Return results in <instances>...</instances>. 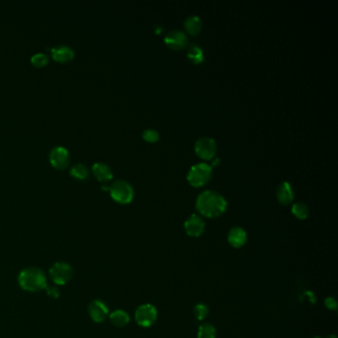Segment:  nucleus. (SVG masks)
Returning a JSON list of instances; mask_svg holds the SVG:
<instances>
[{
  "label": "nucleus",
  "mask_w": 338,
  "mask_h": 338,
  "mask_svg": "<svg viewBox=\"0 0 338 338\" xmlns=\"http://www.w3.org/2000/svg\"><path fill=\"white\" fill-rule=\"evenodd\" d=\"M196 206L198 212L205 217H217L226 210V198L214 191H204L197 197Z\"/></svg>",
  "instance_id": "1"
},
{
  "label": "nucleus",
  "mask_w": 338,
  "mask_h": 338,
  "mask_svg": "<svg viewBox=\"0 0 338 338\" xmlns=\"http://www.w3.org/2000/svg\"><path fill=\"white\" fill-rule=\"evenodd\" d=\"M20 287L28 292H39L45 290L47 286V278L44 272L35 267H30L22 270L18 276Z\"/></svg>",
  "instance_id": "2"
},
{
  "label": "nucleus",
  "mask_w": 338,
  "mask_h": 338,
  "mask_svg": "<svg viewBox=\"0 0 338 338\" xmlns=\"http://www.w3.org/2000/svg\"><path fill=\"white\" fill-rule=\"evenodd\" d=\"M109 192L113 199L122 204L129 203L134 197V190L132 186L124 180L114 182L109 187Z\"/></svg>",
  "instance_id": "3"
},
{
  "label": "nucleus",
  "mask_w": 338,
  "mask_h": 338,
  "mask_svg": "<svg viewBox=\"0 0 338 338\" xmlns=\"http://www.w3.org/2000/svg\"><path fill=\"white\" fill-rule=\"evenodd\" d=\"M212 176V168L205 163L194 165L188 173V181L194 187H201L205 185Z\"/></svg>",
  "instance_id": "4"
},
{
  "label": "nucleus",
  "mask_w": 338,
  "mask_h": 338,
  "mask_svg": "<svg viewBox=\"0 0 338 338\" xmlns=\"http://www.w3.org/2000/svg\"><path fill=\"white\" fill-rule=\"evenodd\" d=\"M158 317V311L153 305L145 304L135 311V320L142 327L152 326Z\"/></svg>",
  "instance_id": "5"
},
{
  "label": "nucleus",
  "mask_w": 338,
  "mask_h": 338,
  "mask_svg": "<svg viewBox=\"0 0 338 338\" xmlns=\"http://www.w3.org/2000/svg\"><path fill=\"white\" fill-rule=\"evenodd\" d=\"M50 277L57 285H65L72 279L73 269L66 262H58L51 267Z\"/></svg>",
  "instance_id": "6"
},
{
  "label": "nucleus",
  "mask_w": 338,
  "mask_h": 338,
  "mask_svg": "<svg viewBox=\"0 0 338 338\" xmlns=\"http://www.w3.org/2000/svg\"><path fill=\"white\" fill-rule=\"evenodd\" d=\"M216 149L217 146L214 139L206 136L199 138L195 145V150L197 156L204 160L212 159L216 153Z\"/></svg>",
  "instance_id": "7"
},
{
  "label": "nucleus",
  "mask_w": 338,
  "mask_h": 338,
  "mask_svg": "<svg viewBox=\"0 0 338 338\" xmlns=\"http://www.w3.org/2000/svg\"><path fill=\"white\" fill-rule=\"evenodd\" d=\"M50 161L57 169H64L68 167L70 163V153L65 147H55L50 153Z\"/></svg>",
  "instance_id": "8"
},
{
  "label": "nucleus",
  "mask_w": 338,
  "mask_h": 338,
  "mask_svg": "<svg viewBox=\"0 0 338 338\" xmlns=\"http://www.w3.org/2000/svg\"><path fill=\"white\" fill-rule=\"evenodd\" d=\"M88 313L93 321L100 323L106 319L109 310L103 302L99 300H94L88 306Z\"/></svg>",
  "instance_id": "9"
},
{
  "label": "nucleus",
  "mask_w": 338,
  "mask_h": 338,
  "mask_svg": "<svg viewBox=\"0 0 338 338\" xmlns=\"http://www.w3.org/2000/svg\"><path fill=\"white\" fill-rule=\"evenodd\" d=\"M165 43L174 50L184 49L188 45V36L183 31L173 30L166 35Z\"/></svg>",
  "instance_id": "10"
},
{
  "label": "nucleus",
  "mask_w": 338,
  "mask_h": 338,
  "mask_svg": "<svg viewBox=\"0 0 338 338\" xmlns=\"http://www.w3.org/2000/svg\"><path fill=\"white\" fill-rule=\"evenodd\" d=\"M185 230L186 233L191 237H198L204 231V221L202 218L197 214H192L186 221H185Z\"/></svg>",
  "instance_id": "11"
},
{
  "label": "nucleus",
  "mask_w": 338,
  "mask_h": 338,
  "mask_svg": "<svg viewBox=\"0 0 338 338\" xmlns=\"http://www.w3.org/2000/svg\"><path fill=\"white\" fill-rule=\"evenodd\" d=\"M247 233L240 226H234L230 229L227 239L233 248H241L247 242Z\"/></svg>",
  "instance_id": "12"
},
{
  "label": "nucleus",
  "mask_w": 338,
  "mask_h": 338,
  "mask_svg": "<svg viewBox=\"0 0 338 338\" xmlns=\"http://www.w3.org/2000/svg\"><path fill=\"white\" fill-rule=\"evenodd\" d=\"M294 197H295V194H294V190L291 184L288 182L281 183L277 190L278 200L284 205H287L293 201Z\"/></svg>",
  "instance_id": "13"
},
{
  "label": "nucleus",
  "mask_w": 338,
  "mask_h": 338,
  "mask_svg": "<svg viewBox=\"0 0 338 338\" xmlns=\"http://www.w3.org/2000/svg\"><path fill=\"white\" fill-rule=\"evenodd\" d=\"M51 52H52L53 58L60 63L69 62L75 56L74 50L71 47L66 46V45H61V46L55 47L51 50Z\"/></svg>",
  "instance_id": "14"
},
{
  "label": "nucleus",
  "mask_w": 338,
  "mask_h": 338,
  "mask_svg": "<svg viewBox=\"0 0 338 338\" xmlns=\"http://www.w3.org/2000/svg\"><path fill=\"white\" fill-rule=\"evenodd\" d=\"M92 172H93L95 178L98 181L106 182V181H109V180L112 179V170L110 169V167L105 163L97 162V163L93 164Z\"/></svg>",
  "instance_id": "15"
},
{
  "label": "nucleus",
  "mask_w": 338,
  "mask_h": 338,
  "mask_svg": "<svg viewBox=\"0 0 338 338\" xmlns=\"http://www.w3.org/2000/svg\"><path fill=\"white\" fill-rule=\"evenodd\" d=\"M109 318H110L111 323L117 327H123L127 325L130 321L129 314L125 310H114L110 313Z\"/></svg>",
  "instance_id": "16"
},
{
  "label": "nucleus",
  "mask_w": 338,
  "mask_h": 338,
  "mask_svg": "<svg viewBox=\"0 0 338 338\" xmlns=\"http://www.w3.org/2000/svg\"><path fill=\"white\" fill-rule=\"evenodd\" d=\"M185 28L191 35H197L202 28L200 18L197 15H191L185 20Z\"/></svg>",
  "instance_id": "17"
},
{
  "label": "nucleus",
  "mask_w": 338,
  "mask_h": 338,
  "mask_svg": "<svg viewBox=\"0 0 338 338\" xmlns=\"http://www.w3.org/2000/svg\"><path fill=\"white\" fill-rule=\"evenodd\" d=\"M197 338H216V329L211 323H203L198 327Z\"/></svg>",
  "instance_id": "18"
},
{
  "label": "nucleus",
  "mask_w": 338,
  "mask_h": 338,
  "mask_svg": "<svg viewBox=\"0 0 338 338\" xmlns=\"http://www.w3.org/2000/svg\"><path fill=\"white\" fill-rule=\"evenodd\" d=\"M292 213L299 219H306L309 216V207L302 201L296 202L292 206Z\"/></svg>",
  "instance_id": "19"
},
{
  "label": "nucleus",
  "mask_w": 338,
  "mask_h": 338,
  "mask_svg": "<svg viewBox=\"0 0 338 338\" xmlns=\"http://www.w3.org/2000/svg\"><path fill=\"white\" fill-rule=\"evenodd\" d=\"M188 57L191 61H193L195 64H199L203 61L204 54L202 49L198 45H192L188 50Z\"/></svg>",
  "instance_id": "20"
},
{
  "label": "nucleus",
  "mask_w": 338,
  "mask_h": 338,
  "mask_svg": "<svg viewBox=\"0 0 338 338\" xmlns=\"http://www.w3.org/2000/svg\"><path fill=\"white\" fill-rule=\"evenodd\" d=\"M71 175L77 179L85 180L88 177V170L84 164H76L71 169Z\"/></svg>",
  "instance_id": "21"
},
{
  "label": "nucleus",
  "mask_w": 338,
  "mask_h": 338,
  "mask_svg": "<svg viewBox=\"0 0 338 338\" xmlns=\"http://www.w3.org/2000/svg\"><path fill=\"white\" fill-rule=\"evenodd\" d=\"M194 313L198 320H204L209 315V309L205 304H197L194 309Z\"/></svg>",
  "instance_id": "22"
},
{
  "label": "nucleus",
  "mask_w": 338,
  "mask_h": 338,
  "mask_svg": "<svg viewBox=\"0 0 338 338\" xmlns=\"http://www.w3.org/2000/svg\"><path fill=\"white\" fill-rule=\"evenodd\" d=\"M31 62L36 67H44L49 62V57L44 53H37L31 57Z\"/></svg>",
  "instance_id": "23"
},
{
  "label": "nucleus",
  "mask_w": 338,
  "mask_h": 338,
  "mask_svg": "<svg viewBox=\"0 0 338 338\" xmlns=\"http://www.w3.org/2000/svg\"><path fill=\"white\" fill-rule=\"evenodd\" d=\"M143 138L147 142H157L159 140V133L158 131L154 130V129H146L143 134H142Z\"/></svg>",
  "instance_id": "24"
},
{
  "label": "nucleus",
  "mask_w": 338,
  "mask_h": 338,
  "mask_svg": "<svg viewBox=\"0 0 338 338\" xmlns=\"http://www.w3.org/2000/svg\"><path fill=\"white\" fill-rule=\"evenodd\" d=\"M324 305L325 307L330 310H335L337 309V302L334 298L332 297H328L325 299L324 301Z\"/></svg>",
  "instance_id": "25"
},
{
  "label": "nucleus",
  "mask_w": 338,
  "mask_h": 338,
  "mask_svg": "<svg viewBox=\"0 0 338 338\" xmlns=\"http://www.w3.org/2000/svg\"><path fill=\"white\" fill-rule=\"evenodd\" d=\"M46 291H47L48 296L51 297V298H53V299H58L60 297L59 289L56 288V287H47Z\"/></svg>",
  "instance_id": "26"
},
{
  "label": "nucleus",
  "mask_w": 338,
  "mask_h": 338,
  "mask_svg": "<svg viewBox=\"0 0 338 338\" xmlns=\"http://www.w3.org/2000/svg\"><path fill=\"white\" fill-rule=\"evenodd\" d=\"M328 338H337L335 335H331V336H329Z\"/></svg>",
  "instance_id": "27"
},
{
  "label": "nucleus",
  "mask_w": 338,
  "mask_h": 338,
  "mask_svg": "<svg viewBox=\"0 0 338 338\" xmlns=\"http://www.w3.org/2000/svg\"><path fill=\"white\" fill-rule=\"evenodd\" d=\"M314 338H320V337H318V336H315V337Z\"/></svg>",
  "instance_id": "28"
}]
</instances>
